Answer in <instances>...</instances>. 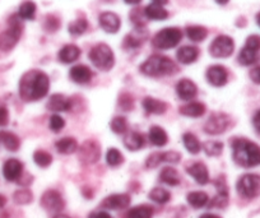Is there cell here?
<instances>
[{
	"mask_svg": "<svg viewBox=\"0 0 260 218\" xmlns=\"http://www.w3.org/2000/svg\"><path fill=\"white\" fill-rule=\"evenodd\" d=\"M50 89V79L42 70H28L19 81V96L23 101L32 102L44 99Z\"/></svg>",
	"mask_w": 260,
	"mask_h": 218,
	"instance_id": "6da1fadb",
	"label": "cell"
},
{
	"mask_svg": "<svg viewBox=\"0 0 260 218\" xmlns=\"http://www.w3.org/2000/svg\"><path fill=\"white\" fill-rule=\"evenodd\" d=\"M232 157L239 166L250 167L260 165V147L246 138H236L232 140Z\"/></svg>",
	"mask_w": 260,
	"mask_h": 218,
	"instance_id": "7a4b0ae2",
	"label": "cell"
},
{
	"mask_svg": "<svg viewBox=\"0 0 260 218\" xmlns=\"http://www.w3.org/2000/svg\"><path fill=\"white\" fill-rule=\"evenodd\" d=\"M141 72L149 77L172 76L177 73V65L164 55H152L141 65Z\"/></svg>",
	"mask_w": 260,
	"mask_h": 218,
	"instance_id": "3957f363",
	"label": "cell"
},
{
	"mask_svg": "<svg viewBox=\"0 0 260 218\" xmlns=\"http://www.w3.org/2000/svg\"><path fill=\"white\" fill-rule=\"evenodd\" d=\"M8 29L0 34V50L4 52L12 51L19 42L23 32V24L18 14H14L8 19Z\"/></svg>",
	"mask_w": 260,
	"mask_h": 218,
	"instance_id": "277c9868",
	"label": "cell"
},
{
	"mask_svg": "<svg viewBox=\"0 0 260 218\" xmlns=\"http://www.w3.org/2000/svg\"><path fill=\"white\" fill-rule=\"evenodd\" d=\"M88 57L97 69L104 70V72L112 69L115 64L114 51L106 44H99L92 47L88 54Z\"/></svg>",
	"mask_w": 260,
	"mask_h": 218,
	"instance_id": "5b68a950",
	"label": "cell"
},
{
	"mask_svg": "<svg viewBox=\"0 0 260 218\" xmlns=\"http://www.w3.org/2000/svg\"><path fill=\"white\" fill-rule=\"evenodd\" d=\"M182 40V31L177 27H167L156 34L152 40V44L156 49L170 50L176 47Z\"/></svg>",
	"mask_w": 260,
	"mask_h": 218,
	"instance_id": "8992f818",
	"label": "cell"
},
{
	"mask_svg": "<svg viewBox=\"0 0 260 218\" xmlns=\"http://www.w3.org/2000/svg\"><path fill=\"white\" fill-rule=\"evenodd\" d=\"M237 193L245 199H254L260 195V176L256 174H246L239 179L236 184Z\"/></svg>",
	"mask_w": 260,
	"mask_h": 218,
	"instance_id": "52a82bcc",
	"label": "cell"
},
{
	"mask_svg": "<svg viewBox=\"0 0 260 218\" xmlns=\"http://www.w3.org/2000/svg\"><path fill=\"white\" fill-rule=\"evenodd\" d=\"M235 50L234 40L226 35H219L212 41L209 46V52L213 57L217 59H224V57L231 56Z\"/></svg>",
	"mask_w": 260,
	"mask_h": 218,
	"instance_id": "ba28073f",
	"label": "cell"
},
{
	"mask_svg": "<svg viewBox=\"0 0 260 218\" xmlns=\"http://www.w3.org/2000/svg\"><path fill=\"white\" fill-rule=\"evenodd\" d=\"M231 125V117L223 112H217L209 116L204 125V132L211 135L223 134Z\"/></svg>",
	"mask_w": 260,
	"mask_h": 218,
	"instance_id": "9c48e42d",
	"label": "cell"
},
{
	"mask_svg": "<svg viewBox=\"0 0 260 218\" xmlns=\"http://www.w3.org/2000/svg\"><path fill=\"white\" fill-rule=\"evenodd\" d=\"M101 157V147L94 140H86L79 147V160L86 165H93Z\"/></svg>",
	"mask_w": 260,
	"mask_h": 218,
	"instance_id": "30bf717a",
	"label": "cell"
},
{
	"mask_svg": "<svg viewBox=\"0 0 260 218\" xmlns=\"http://www.w3.org/2000/svg\"><path fill=\"white\" fill-rule=\"evenodd\" d=\"M41 205L44 209L49 210V212L59 213L60 210L64 209L65 202L59 192H56V190H46L41 197Z\"/></svg>",
	"mask_w": 260,
	"mask_h": 218,
	"instance_id": "8fae6325",
	"label": "cell"
},
{
	"mask_svg": "<svg viewBox=\"0 0 260 218\" xmlns=\"http://www.w3.org/2000/svg\"><path fill=\"white\" fill-rule=\"evenodd\" d=\"M207 81L214 87H222L229 81V72L222 65H212L207 70Z\"/></svg>",
	"mask_w": 260,
	"mask_h": 218,
	"instance_id": "7c38bea8",
	"label": "cell"
},
{
	"mask_svg": "<svg viewBox=\"0 0 260 218\" xmlns=\"http://www.w3.org/2000/svg\"><path fill=\"white\" fill-rule=\"evenodd\" d=\"M100 26L107 34H116L121 27V21L119 16L114 12H104L99 18Z\"/></svg>",
	"mask_w": 260,
	"mask_h": 218,
	"instance_id": "4fadbf2b",
	"label": "cell"
},
{
	"mask_svg": "<svg viewBox=\"0 0 260 218\" xmlns=\"http://www.w3.org/2000/svg\"><path fill=\"white\" fill-rule=\"evenodd\" d=\"M3 175L8 181H18L23 175V164L17 159H9L3 166Z\"/></svg>",
	"mask_w": 260,
	"mask_h": 218,
	"instance_id": "5bb4252c",
	"label": "cell"
},
{
	"mask_svg": "<svg viewBox=\"0 0 260 218\" xmlns=\"http://www.w3.org/2000/svg\"><path fill=\"white\" fill-rule=\"evenodd\" d=\"M130 204V197L127 194H112L109 195L102 200L101 205L105 209H112V210H119L125 209L129 207Z\"/></svg>",
	"mask_w": 260,
	"mask_h": 218,
	"instance_id": "9a60e30c",
	"label": "cell"
},
{
	"mask_svg": "<svg viewBox=\"0 0 260 218\" xmlns=\"http://www.w3.org/2000/svg\"><path fill=\"white\" fill-rule=\"evenodd\" d=\"M176 94L184 101H192L198 95V87L190 79H181L176 84Z\"/></svg>",
	"mask_w": 260,
	"mask_h": 218,
	"instance_id": "2e32d148",
	"label": "cell"
},
{
	"mask_svg": "<svg viewBox=\"0 0 260 218\" xmlns=\"http://www.w3.org/2000/svg\"><path fill=\"white\" fill-rule=\"evenodd\" d=\"M147 37H148V34L144 27H136V29L127 34L124 39V47L125 49H137L143 45Z\"/></svg>",
	"mask_w": 260,
	"mask_h": 218,
	"instance_id": "e0dca14e",
	"label": "cell"
},
{
	"mask_svg": "<svg viewBox=\"0 0 260 218\" xmlns=\"http://www.w3.org/2000/svg\"><path fill=\"white\" fill-rule=\"evenodd\" d=\"M186 171L199 185H206L209 182V172L203 162H194L186 167Z\"/></svg>",
	"mask_w": 260,
	"mask_h": 218,
	"instance_id": "ac0fdd59",
	"label": "cell"
},
{
	"mask_svg": "<svg viewBox=\"0 0 260 218\" xmlns=\"http://www.w3.org/2000/svg\"><path fill=\"white\" fill-rule=\"evenodd\" d=\"M69 76H71L72 81L76 82V83L86 84L91 82L93 73L86 65H74L71 69V72H69Z\"/></svg>",
	"mask_w": 260,
	"mask_h": 218,
	"instance_id": "d6986e66",
	"label": "cell"
},
{
	"mask_svg": "<svg viewBox=\"0 0 260 218\" xmlns=\"http://www.w3.org/2000/svg\"><path fill=\"white\" fill-rule=\"evenodd\" d=\"M79 56H81V49L76 45H65L57 54V59L62 64H71V63L77 61Z\"/></svg>",
	"mask_w": 260,
	"mask_h": 218,
	"instance_id": "ffe728a7",
	"label": "cell"
},
{
	"mask_svg": "<svg viewBox=\"0 0 260 218\" xmlns=\"http://www.w3.org/2000/svg\"><path fill=\"white\" fill-rule=\"evenodd\" d=\"M47 109L54 112L69 111L72 109V101L62 95H52L47 104Z\"/></svg>",
	"mask_w": 260,
	"mask_h": 218,
	"instance_id": "44dd1931",
	"label": "cell"
},
{
	"mask_svg": "<svg viewBox=\"0 0 260 218\" xmlns=\"http://www.w3.org/2000/svg\"><path fill=\"white\" fill-rule=\"evenodd\" d=\"M206 110L207 107L204 104L198 101H192L180 107L179 111L180 114L187 117H201L206 114Z\"/></svg>",
	"mask_w": 260,
	"mask_h": 218,
	"instance_id": "7402d4cb",
	"label": "cell"
},
{
	"mask_svg": "<svg viewBox=\"0 0 260 218\" xmlns=\"http://www.w3.org/2000/svg\"><path fill=\"white\" fill-rule=\"evenodd\" d=\"M124 145L132 152L139 151L144 147V138L137 132H127L124 137Z\"/></svg>",
	"mask_w": 260,
	"mask_h": 218,
	"instance_id": "603a6c76",
	"label": "cell"
},
{
	"mask_svg": "<svg viewBox=\"0 0 260 218\" xmlns=\"http://www.w3.org/2000/svg\"><path fill=\"white\" fill-rule=\"evenodd\" d=\"M177 60H179L181 64H192L194 61H197L199 56V50L195 46H182L181 49L177 50Z\"/></svg>",
	"mask_w": 260,
	"mask_h": 218,
	"instance_id": "cb8c5ba5",
	"label": "cell"
},
{
	"mask_svg": "<svg viewBox=\"0 0 260 218\" xmlns=\"http://www.w3.org/2000/svg\"><path fill=\"white\" fill-rule=\"evenodd\" d=\"M143 107L148 114L153 115H162L167 110V105L164 101H159L153 97H146L143 100Z\"/></svg>",
	"mask_w": 260,
	"mask_h": 218,
	"instance_id": "d4e9b609",
	"label": "cell"
},
{
	"mask_svg": "<svg viewBox=\"0 0 260 218\" xmlns=\"http://www.w3.org/2000/svg\"><path fill=\"white\" fill-rule=\"evenodd\" d=\"M144 13H146L147 18L152 19V21H165V19L169 18V12L162 6L154 3L147 6L144 8Z\"/></svg>",
	"mask_w": 260,
	"mask_h": 218,
	"instance_id": "484cf974",
	"label": "cell"
},
{
	"mask_svg": "<svg viewBox=\"0 0 260 218\" xmlns=\"http://www.w3.org/2000/svg\"><path fill=\"white\" fill-rule=\"evenodd\" d=\"M0 143L11 152L18 151L21 147L19 138L11 132H0Z\"/></svg>",
	"mask_w": 260,
	"mask_h": 218,
	"instance_id": "4316f807",
	"label": "cell"
},
{
	"mask_svg": "<svg viewBox=\"0 0 260 218\" xmlns=\"http://www.w3.org/2000/svg\"><path fill=\"white\" fill-rule=\"evenodd\" d=\"M149 140L156 147H164L169 142V137L164 128L161 127H152L149 129Z\"/></svg>",
	"mask_w": 260,
	"mask_h": 218,
	"instance_id": "83f0119b",
	"label": "cell"
},
{
	"mask_svg": "<svg viewBox=\"0 0 260 218\" xmlns=\"http://www.w3.org/2000/svg\"><path fill=\"white\" fill-rule=\"evenodd\" d=\"M260 54L259 51H254L251 49H247L244 47L241 49V51L239 52V56H237V61L240 63L244 67H249V65H254L259 61Z\"/></svg>",
	"mask_w": 260,
	"mask_h": 218,
	"instance_id": "f1b7e54d",
	"label": "cell"
},
{
	"mask_svg": "<svg viewBox=\"0 0 260 218\" xmlns=\"http://www.w3.org/2000/svg\"><path fill=\"white\" fill-rule=\"evenodd\" d=\"M56 149L59 151V153L61 154H71L78 149V143L74 138L72 137H65L61 138L60 140L56 142Z\"/></svg>",
	"mask_w": 260,
	"mask_h": 218,
	"instance_id": "f546056e",
	"label": "cell"
},
{
	"mask_svg": "<svg viewBox=\"0 0 260 218\" xmlns=\"http://www.w3.org/2000/svg\"><path fill=\"white\" fill-rule=\"evenodd\" d=\"M159 180H161L162 182H165V184L170 185V186H176V185H179L180 181H181L179 172H177L174 167L170 166L162 169L161 174H159Z\"/></svg>",
	"mask_w": 260,
	"mask_h": 218,
	"instance_id": "4dcf8cb0",
	"label": "cell"
},
{
	"mask_svg": "<svg viewBox=\"0 0 260 218\" xmlns=\"http://www.w3.org/2000/svg\"><path fill=\"white\" fill-rule=\"evenodd\" d=\"M187 203L191 205L195 209H199V208H203L208 204L209 197L207 193L204 192H191L187 194L186 197Z\"/></svg>",
	"mask_w": 260,
	"mask_h": 218,
	"instance_id": "1f68e13d",
	"label": "cell"
},
{
	"mask_svg": "<svg viewBox=\"0 0 260 218\" xmlns=\"http://www.w3.org/2000/svg\"><path fill=\"white\" fill-rule=\"evenodd\" d=\"M187 39L194 42H202L208 36V29L203 26H189L185 29Z\"/></svg>",
	"mask_w": 260,
	"mask_h": 218,
	"instance_id": "d6a6232c",
	"label": "cell"
},
{
	"mask_svg": "<svg viewBox=\"0 0 260 218\" xmlns=\"http://www.w3.org/2000/svg\"><path fill=\"white\" fill-rule=\"evenodd\" d=\"M182 142H184L185 148L190 152L191 154H198L202 149V144L199 139L195 137L191 133H185L182 135Z\"/></svg>",
	"mask_w": 260,
	"mask_h": 218,
	"instance_id": "836d02e7",
	"label": "cell"
},
{
	"mask_svg": "<svg viewBox=\"0 0 260 218\" xmlns=\"http://www.w3.org/2000/svg\"><path fill=\"white\" fill-rule=\"evenodd\" d=\"M153 209L149 205H137L126 212L125 218H152Z\"/></svg>",
	"mask_w": 260,
	"mask_h": 218,
	"instance_id": "e575fe53",
	"label": "cell"
},
{
	"mask_svg": "<svg viewBox=\"0 0 260 218\" xmlns=\"http://www.w3.org/2000/svg\"><path fill=\"white\" fill-rule=\"evenodd\" d=\"M36 4L34 2H24L21 4L18 9V16L21 19H26V21H32L36 17Z\"/></svg>",
	"mask_w": 260,
	"mask_h": 218,
	"instance_id": "d590c367",
	"label": "cell"
},
{
	"mask_svg": "<svg viewBox=\"0 0 260 218\" xmlns=\"http://www.w3.org/2000/svg\"><path fill=\"white\" fill-rule=\"evenodd\" d=\"M148 197L149 199L153 200L154 203H158V204H166L171 199V194L164 188H154L149 192Z\"/></svg>",
	"mask_w": 260,
	"mask_h": 218,
	"instance_id": "8d00e7d4",
	"label": "cell"
},
{
	"mask_svg": "<svg viewBox=\"0 0 260 218\" xmlns=\"http://www.w3.org/2000/svg\"><path fill=\"white\" fill-rule=\"evenodd\" d=\"M203 149L209 157H218L223 151V144L219 140H208L203 144Z\"/></svg>",
	"mask_w": 260,
	"mask_h": 218,
	"instance_id": "74e56055",
	"label": "cell"
},
{
	"mask_svg": "<svg viewBox=\"0 0 260 218\" xmlns=\"http://www.w3.org/2000/svg\"><path fill=\"white\" fill-rule=\"evenodd\" d=\"M87 28H88V22L84 18H78L69 24L68 31L73 36H81L87 31Z\"/></svg>",
	"mask_w": 260,
	"mask_h": 218,
	"instance_id": "f35d334b",
	"label": "cell"
},
{
	"mask_svg": "<svg viewBox=\"0 0 260 218\" xmlns=\"http://www.w3.org/2000/svg\"><path fill=\"white\" fill-rule=\"evenodd\" d=\"M13 200L16 204L19 205H26L34 200V194H32L31 190L28 189H21L17 190L13 194Z\"/></svg>",
	"mask_w": 260,
	"mask_h": 218,
	"instance_id": "ab89813d",
	"label": "cell"
},
{
	"mask_svg": "<svg viewBox=\"0 0 260 218\" xmlns=\"http://www.w3.org/2000/svg\"><path fill=\"white\" fill-rule=\"evenodd\" d=\"M106 162L110 167H117L124 162V157L119 149L110 148L106 153Z\"/></svg>",
	"mask_w": 260,
	"mask_h": 218,
	"instance_id": "60d3db41",
	"label": "cell"
},
{
	"mask_svg": "<svg viewBox=\"0 0 260 218\" xmlns=\"http://www.w3.org/2000/svg\"><path fill=\"white\" fill-rule=\"evenodd\" d=\"M34 161L37 166L42 167H49L52 162V156L50 153H47L46 151H42V149H39L34 153Z\"/></svg>",
	"mask_w": 260,
	"mask_h": 218,
	"instance_id": "b9f144b4",
	"label": "cell"
},
{
	"mask_svg": "<svg viewBox=\"0 0 260 218\" xmlns=\"http://www.w3.org/2000/svg\"><path fill=\"white\" fill-rule=\"evenodd\" d=\"M110 127L115 134H124L127 132V120L124 116H116L111 120Z\"/></svg>",
	"mask_w": 260,
	"mask_h": 218,
	"instance_id": "7bdbcfd3",
	"label": "cell"
},
{
	"mask_svg": "<svg viewBox=\"0 0 260 218\" xmlns=\"http://www.w3.org/2000/svg\"><path fill=\"white\" fill-rule=\"evenodd\" d=\"M44 28L46 32L54 34V32H56L60 28V19L56 16H52V14L46 16L44 22Z\"/></svg>",
	"mask_w": 260,
	"mask_h": 218,
	"instance_id": "ee69618b",
	"label": "cell"
},
{
	"mask_svg": "<svg viewBox=\"0 0 260 218\" xmlns=\"http://www.w3.org/2000/svg\"><path fill=\"white\" fill-rule=\"evenodd\" d=\"M147 17L146 13H144V9H134L132 13H130V21L133 22L136 24V27H144L146 26V22H147Z\"/></svg>",
	"mask_w": 260,
	"mask_h": 218,
	"instance_id": "f6af8a7d",
	"label": "cell"
},
{
	"mask_svg": "<svg viewBox=\"0 0 260 218\" xmlns=\"http://www.w3.org/2000/svg\"><path fill=\"white\" fill-rule=\"evenodd\" d=\"M119 106L121 107L124 111H130L134 109V99L133 96H130L129 94H122L119 97Z\"/></svg>",
	"mask_w": 260,
	"mask_h": 218,
	"instance_id": "bcb514c9",
	"label": "cell"
},
{
	"mask_svg": "<svg viewBox=\"0 0 260 218\" xmlns=\"http://www.w3.org/2000/svg\"><path fill=\"white\" fill-rule=\"evenodd\" d=\"M49 125H50V129H51L52 132H60V130L65 127V120L62 119L60 115L55 114L50 117Z\"/></svg>",
	"mask_w": 260,
	"mask_h": 218,
	"instance_id": "7dc6e473",
	"label": "cell"
},
{
	"mask_svg": "<svg viewBox=\"0 0 260 218\" xmlns=\"http://www.w3.org/2000/svg\"><path fill=\"white\" fill-rule=\"evenodd\" d=\"M162 161V152H154L151 156L147 159L146 161V167L147 169H154V167L158 166Z\"/></svg>",
	"mask_w": 260,
	"mask_h": 218,
	"instance_id": "c3c4849f",
	"label": "cell"
},
{
	"mask_svg": "<svg viewBox=\"0 0 260 218\" xmlns=\"http://www.w3.org/2000/svg\"><path fill=\"white\" fill-rule=\"evenodd\" d=\"M245 47L254 50V51H260V36L251 35V36L247 37L246 42H245Z\"/></svg>",
	"mask_w": 260,
	"mask_h": 218,
	"instance_id": "681fc988",
	"label": "cell"
},
{
	"mask_svg": "<svg viewBox=\"0 0 260 218\" xmlns=\"http://www.w3.org/2000/svg\"><path fill=\"white\" fill-rule=\"evenodd\" d=\"M181 160V154L175 151L162 152V161L170 162V164H177Z\"/></svg>",
	"mask_w": 260,
	"mask_h": 218,
	"instance_id": "f907efd6",
	"label": "cell"
},
{
	"mask_svg": "<svg viewBox=\"0 0 260 218\" xmlns=\"http://www.w3.org/2000/svg\"><path fill=\"white\" fill-rule=\"evenodd\" d=\"M9 121V112L6 106H0V127H6Z\"/></svg>",
	"mask_w": 260,
	"mask_h": 218,
	"instance_id": "816d5d0a",
	"label": "cell"
},
{
	"mask_svg": "<svg viewBox=\"0 0 260 218\" xmlns=\"http://www.w3.org/2000/svg\"><path fill=\"white\" fill-rule=\"evenodd\" d=\"M250 79H251L254 83L260 84V65L259 67H255L250 70Z\"/></svg>",
	"mask_w": 260,
	"mask_h": 218,
	"instance_id": "f5cc1de1",
	"label": "cell"
},
{
	"mask_svg": "<svg viewBox=\"0 0 260 218\" xmlns=\"http://www.w3.org/2000/svg\"><path fill=\"white\" fill-rule=\"evenodd\" d=\"M88 218H112V217L107 212H104V210H99V212L91 213Z\"/></svg>",
	"mask_w": 260,
	"mask_h": 218,
	"instance_id": "db71d44e",
	"label": "cell"
},
{
	"mask_svg": "<svg viewBox=\"0 0 260 218\" xmlns=\"http://www.w3.org/2000/svg\"><path fill=\"white\" fill-rule=\"evenodd\" d=\"M252 125H254L255 130L260 133V110L259 111H256V114H255L254 117H252Z\"/></svg>",
	"mask_w": 260,
	"mask_h": 218,
	"instance_id": "11a10c76",
	"label": "cell"
},
{
	"mask_svg": "<svg viewBox=\"0 0 260 218\" xmlns=\"http://www.w3.org/2000/svg\"><path fill=\"white\" fill-rule=\"evenodd\" d=\"M7 204V198L3 194H0V209H3Z\"/></svg>",
	"mask_w": 260,
	"mask_h": 218,
	"instance_id": "9f6ffc18",
	"label": "cell"
},
{
	"mask_svg": "<svg viewBox=\"0 0 260 218\" xmlns=\"http://www.w3.org/2000/svg\"><path fill=\"white\" fill-rule=\"evenodd\" d=\"M126 4H130V6H138V4L142 3V0H124Z\"/></svg>",
	"mask_w": 260,
	"mask_h": 218,
	"instance_id": "6f0895ef",
	"label": "cell"
},
{
	"mask_svg": "<svg viewBox=\"0 0 260 218\" xmlns=\"http://www.w3.org/2000/svg\"><path fill=\"white\" fill-rule=\"evenodd\" d=\"M154 4H158V6H166L167 3H169V0H152Z\"/></svg>",
	"mask_w": 260,
	"mask_h": 218,
	"instance_id": "680465c9",
	"label": "cell"
},
{
	"mask_svg": "<svg viewBox=\"0 0 260 218\" xmlns=\"http://www.w3.org/2000/svg\"><path fill=\"white\" fill-rule=\"evenodd\" d=\"M199 218H221L219 215H216V214H211V213H206V214H203L202 217Z\"/></svg>",
	"mask_w": 260,
	"mask_h": 218,
	"instance_id": "91938a15",
	"label": "cell"
},
{
	"mask_svg": "<svg viewBox=\"0 0 260 218\" xmlns=\"http://www.w3.org/2000/svg\"><path fill=\"white\" fill-rule=\"evenodd\" d=\"M217 4H219V6H226L227 3H229L230 0H214Z\"/></svg>",
	"mask_w": 260,
	"mask_h": 218,
	"instance_id": "94428289",
	"label": "cell"
},
{
	"mask_svg": "<svg viewBox=\"0 0 260 218\" xmlns=\"http://www.w3.org/2000/svg\"><path fill=\"white\" fill-rule=\"evenodd\" d=\"M52 218H71V217L67 214H61V213H56V214H55Z\"/></svg>",
	"mask_w": 260,
	"mask_h": 218,
	"instance_id": "6125c7cd",
	"label": "cell"
},
{
	"mask_svg": "<svg viewBox=\"0 0 260 218\" xmlns=\"http://www.w3.org/2000/svg\"><path fill=\"white\" fill-rule=\"evenodd\" d=\"M256 23H257V26L260 27V12L256 14Z\"/></svg>",
	"mask_w": 260,
	"mask_h": 218,
	"instance_id": "be15d7a7",
	"label": "cell"
}]
</instances>
